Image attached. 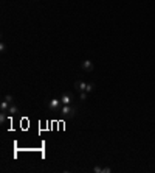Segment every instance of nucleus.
Segmentation results:
<instances>
[{
  "label": "nucleus",
  "mask_w": 155,
  "mask_h": 173,
  "mask_svg": "<svg viewBox=\"0 0 155 173\" xmlns=\"http://www.w3.org/2000/svg\"><path fill=\"white\" fill-rule=\"evenodd\" d=\"M10 106H11V103H10V102H6V100H3L2 104H0V111H2V112H8Z\"/></svg>",
  "instance_id": "0eeeda50"
},
{
  "label": "nucleus",
  "mask_w": 155,
  "mask_h": 173,
  "mask_svg": "<svg viewBox=\"0 0 155 173\" xmlns=\"http://www.w3.org/2000/svg\"><path fill=\"white\" fill-rule=\"evenodd\" d=\"M45 106L48 108L50 112H59V109L62 108V102L61 98H51L48 102H45Z\"/></svg>",
  "instance_id": "f03ea898"
},
{
  "label": "nucleus",
  "mask_w": 155,
  "mask_h": 173,
  "mask_svg": "<svg viewBox=\"0 0 155 173\" xmlns=\"http://www.w3.org/2000/svg\"><path fill=\"white\" fill-rule=\"evenodd\" d=\"M110 172H112L110 167H104V168H102V173H110Z\"/></svg>",
  "instance_id": "4468645a"
},
{
  "label": "nucleus",
  "mask_w": 155,
  "mask_h": 173,
  "mask_svg": "<svg viewBox=\"0 0 155 173\" xmlns=\"http://www.w3.org/2000/svg\"><path fill=\"white\" fill-rule=\"evenodd\" d=\"M75 89L76 90H79V92H85V89H87V83L85 81H76L75 83Z\"/></svg>",
  "instance_id": "20e7f679"
},
{
  "label": "nucleus",
  "mask_w": 155,
  "mask_h": 173,
  "mask_svg": "<svg viewBox=\"0 0 155 173\" xmlns=\"http://www.w3.org/2000/svg\"><path fill=\"white\" fill-rule=\"evenodd\" d=\"M3 100H6V102H10L12 104V102H14V98H12V95H5V98Z\"/></svg>",
  "instance_id": "9b49d317"
},
{
  "label": "nucleus",
  "mask_w": 155,
  "mask_h": 173,
  "mask_svg": "<svg viewBox=\"0 0 155 173\" xmlns=\"http://www.w3.org/2000/svg\"><path fill=\"white\" fill-rule=\"evenodd\" d=\"M61 102H62V104H73V98L70 94H64L61 97Z\"/></svg>",
  "instance_id": "39448f33"
},
{
  "label": "nucleus",
  "mask_w": 155,
  "mask_h": 173,
  "mask_svg": "<svg viewBox=\"0 0 155 173\" xmlns=\"http://www.w3.org/2000/svg\"><path fill=\"white\" fill-rule=\"evenodd\" d=\"M96 89V86H95V83H87V89H85V92L90 94V92H93V90Z\"/></svg>",
  "instance_id": "6e6552de"
},
{
  "label": "nucleus",
  "mask_w": 155,
  "mask_h": 173,
  "mask_svg": "<svg viewBox=\"0 0 155 173\" xmlns=\"http://www.w3.org/2000/svg\"><path fill=\"white\" fill-rule=\"evenodd\" d=\"M0 52H2V53H5V52H6V45H5V42L0 44Z\"/></svg>",
  "instance_id": "f8f14e48"
},
{
  "label": "nucleus",
  "mask_w": 155,
  "mask_h": 173,
  "mask_svg": "<svg viewBox=\"0 0 155 173\" xmlns=\"http://www.w3.org/2000/svg\"><path fill=\"white\" fill-rule=\"evenodd\" d=\"M79 100H81V102L87 100V92H79Z\"/></svg>",
  "instance_id": "1a4fd4ad"
},
{
  "label": "nucleus",
  "mask_w": 155,
  "mask_h": 173,
  "mask_svg": "<svg viewBox=\"0 0 155 173\" xmlns=\"http://www.w3.org/2000/svg\"><path fill=\"white\" fill-rule=\"evenodd\" d=\"M76 111H78V108L75 104H62V108L59 109V114H61L62 119H73Z\"/></svg>",
  "instance_id": "f257e3e1"
},
{
  "label": "nucleus",
  "mask_w": 155,
  "mask_h": 173,
  "mask_svg": "<svg viewBox=\"0 0 155 173\" xmlns=\"http://www.w3.org/2000/svg\"><path fill=\"white\" fill-rule=\"evenodd\" d=\"M5 120H6V112H2L0 114V123H3Z\"/></svg>",
  "instance_id": "9d476101"
},
{
  "label": "nucleus",
  "mask_w": 155,
  "mask_h": 173,
  "mask_svg": "<svg viewBox=\"0 0 155 173\" xmlns=\"http://www.w3.org/2000/svg\"><path fill=\"white\" fill-rule=\"evenodd\" d=\"M17 112H19V108H17L16 104H11L10 109H8V116H10V119H11V117H14V116H17Z\"/></svg>",
  "instance_id": "423d86ee"
},
{
  "label": "nucleus",
  "mask_w": 155,
  "mask_h": 173,
  "mask_svg": "<svg viewBox=\"0 0 155 173\" xmlns=\"http://www.w3.org/2000/svg\"><path fill=\"white\" fill-rule=\"evenodd\" d=\"M93 172L95 173H102V168L99 167V165H95V168H93Z\"/></svg>",
  "instance_id": "ddd939ff"
},
{
  "label": "nucleus",
  "mask_w": 155,
  "mask_h": 173,
  "mask_svg": "<svg viewBox=\"0 0 155 173\" xmlns=\"http://www.w3.org/2000/svg\"><path fill=\"white\" fill-rule=\"evenodd\" d=\"M81 69L85 70V72H93V62L90 60H85L81 62Z\"/></svg>",
  "instance_id": "7ed1b4c3"
}]
</instances>
